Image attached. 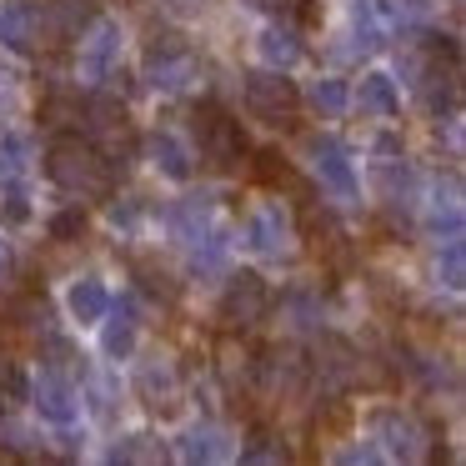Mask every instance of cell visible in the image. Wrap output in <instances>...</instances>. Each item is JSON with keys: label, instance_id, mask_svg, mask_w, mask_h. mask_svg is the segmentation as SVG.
I'll list each match as a JSON object with an SVG mask.
<instances>
[{"label": "cell", "instance_id": "1", "mask_svg": "<svg viewBox=\"0 0 466 466\" xmlns=\"http://www.w3.org/2000/svg\"><path fill=\"white\" fill-rule=\"evenodd\" d=\"M46 176L71 196H106L111 191V166H106L101 151H96L91 141H81V136L51 141V151H46Z\"/></svg>", "mask_w": 466, "mask_h": 466}, {"label": "cell", "instance_id": "2", "mask_svg": "<svg viewBox=\"0 0 466 466\" xmlns=\"http://www.w3.org/2000/svg\"><path fill=\"white\" fill-rule=\"evenodd\" d=\"M246 106H251V116H261L266 126L291 131L296 106H301V91H296V81H286L281 71H251L246 76Z\"/></svg>", "mask_w": 466, "mask_h": 466}, {"label": "cell", "instance_id": "3", "mask_svg": "<svg viewBox=\"0 0 466 466\" xmlns=\"http://www.w3.org/2000/svg\"><path fill=\"white\" fill-rule=\"evenodd\" d=\"M266 311H271V286L256 271H241V276L226 281V296H221V326L226 331H246V326H256Z\"/></svg>", "mask_w": 466, "mask_h": 466}, {"label": "cell", "instance_id": "4", "mask_svg": "<svg viewBox=\"0 0 466 466\" xmlns=\"http://www.w3.org/2000/svg\"><path fill=\"white\" fill-rule=\"evenodd\" d=\"M196 131H201V156L216 166V171H236V166L246 161V151H251V146H246L241 121H231V116H221V111L201 116Z\"/></svg>", "mask_w": 466, "mask_h": 466}, {"label": "cell", "instance_id": "5", "mask_svg": "<svg viewBox=\"0 0 466 466\" xmlns=\"http://www.w3.org/2000/svg\"><path fill=\"white\" fill-rule=\"evenodd\" d=\"M371 436L381 441V456H396V461H416L426 451V436L416 426V416L406 411H376L371 416Z\"/></svg>", "mask_w": 466, "mask_h": 466}, {"label": "cell", "instance_id": "6", "mask_svg": "<svg viewBox=\"0 0 466 466\" xmlns=\"http://www.w3.org/2000/svg\"><path fill=\"white\" fill-rule=\"evenodd\" d=\"M116 66H121V25L96 21L81 41V76L86 81H106V76H116Z\"/></svg>", "mask_w": 466, "mask_h": 466}, {"label": "cell", "instance_id": "7", "mask_svg": "<svg viewBox=\"0 0 466 466\" xmlns=\"http://www.w3.org/2000/svg\"><path fill=\"white\" fill-rule=\"evenodd\" d=\"M31 406L41 411V421H56V426H71L76 416H81L76 386H71V376H61V371H41V381H31Z\"/></svg>", "mask_w": 466, "mask_h": 466}, {"label": "cell", "instance_id": "8", "mask_svg": "<svg viewBox=\"0 0 466 466\" xmlns=\"http://www.w3.org/2000/svg\"><path fill=\"white\" fill-rule=\"evenodd\" d=\"M241 236L256 256H281L286 246H291V221H286V211L271 201V206H256V211L246 216Z\"/></svg>", "mask_w": 466, "mask_h": 466}, {"label": "cell", "instance_id": "9", "mask_svg": "<svg viewBox=\"0 0 466 466\" xmlns=\"http://www.w3.org/2000/svg\"><path fill=\"white\" fill-rule=\"evenodd\" d=\"M311 166L336 196H346V201L356 196V171H351V156H346L341 141H331V136H311Z\"/></svg>", "mask_w": 466, "mask_h": 466}, {"label": "cell", "instance_id": "10", "mask_svg": "<svg viewBox=\"0 0 466 466\" xmlns=\"http://www.w3.org/2000/svg\"><path fill=\"white\" fill-rule=\"evenodd\" d=\"M35 5L31 0H0V51H15V56H31L35 51Z\"/></svg>", "mask_w": 466, "mask_h": 466}, {"label": "cell", "instance_id": "11", "mask_svg": "<svg viewBox=\"0 0 466 466\" xmlns=\"http://www.w3.org/2000/svg\"><path fill=\"white\" fill-rule=\"evenodd\" d=\"M256 376H261V386L266 391H301V381H306V361L291 351V346H271V351L256 361Z\"/></svg>", "mask_w": 466, "mask_h": 466}, {"label": "cell", "instance_id": "12", "mask_svg": "<svg viewBox=\"0 0 466 466\" xmlns=\"http://www.w3.org/2000/svg\"><path fill=\"white\" fill-rule=\"evenodd\" d=\"M66 311H71V321H81V326L106 321V311H111V291H106L101 276H81V281H71V291H66Z\"/></svg>", "mask_w": 466, "mask_h": 466}, {"label": "cell", "instance_id": "13", "mask_svg": "<svg viewBox=\"0 0 466 466\" xmlns=\"http://www.w3.org/2000/svg\"><path fill=\"white\" fill-rule=\"evenodd\" d=\"M256 56H261L271 71H286V66L301 61V35L291 31V21H271L261 35H256Z\"/></svg>", "mask_w": 466, "mask_h": 466}, {"label": "cell", "instance_id": "14", "mask_svg": "<svg viewBox=\"0 0 466 466\" xmlns=\"http://www.w3.org/2000/svg\"><path fill=\"white\" fill-rule=\"evenodd\" d=\"M146 156H151V166L166 181H191V151H186L171 131H156L151 141H146Z\"/></svg>", "mask_w": 466, "mask_h": 466}, {"label": "cell", "instance_id": "15", "mask_svg": "<svg viewBox=\"0 0 466 466\" xmlns=\"http://www.w3.org/2000/svg\"><path fill=\"white\" fill-rule=\"evenodd\" d=\"M176 456L181 461H226L231 456V436L221 426H191L181 436V446H176Z\"/></svg>", "mask_w": 466, "mask_h": 466}, {"label": "cell", "instance_id": "16", "mask_svg": "<svg viewBox=\"0 0 466 466\" xmlns=\"http://www.w3.org/2000/svg\"><path fill=\"white\" fill-rule=\"evenodd\" d=\"M356 106H361L366 116H396L401 111V91H396V81L386 71H366L361 76V91H356Z\"/></svg>", "mask_w": 466, "mask_h": 466}, {"label": "cell", "instance_id": "17", "mask_svg": "<svg viewBox=\"0 0 466 466\" xmlns=\"http://www.w3.org/2000/svg\"><path fill=\"white\" fill-rule=\"evenodd\" d=\"M136 391L146 396V406H166V411H171V396H176V366L166 361V356H151V361L141 366V376H136Z\"/></svg>", "mask_w": 466, "mask_h": 466}, {"label": "cell", "instance_id": "18", "mask_svg": "<svg viewBox=\"0 0 466 466\" xmlns=\"http://www.w3.org/2000/svg\"><path fill=\"white\" fill-rule=\"evenodd\" d=\"M136 296H126V301H116V316H111V326H106V356L111 361H126V356L136 351Z\"/></svg>", "mask_w": 466, "mask_h": 466}, {"label": "cell", "instance_id": "19", "mask_svg": "<svg viewBox=\"0 0 466 466\" xmlns=\"http://www.w3.org/2000/svg\"><path fill=\"white\" fill-rule=\"evenodd\" d=\"M316 371L326 376L331 386H341V381H351L361 366H356V351L346 341H336V336H326L321 341V351H316Z\"/></svg>", "mask_w": 466, "mask_h": 466}, {"label": "cell", "instance_id": "20", "mask_svg": "<svg viewBox=\"0 0 466 466\" xmlns=\"http://www.w3.org/2000/svg\"><path fill=\"white\" fill-rule=\"evenodd\" d=\"M196 81V61L191 56H166V61H151V86L156 91H166V96H176V91H186V86Z\"/></svg>", "mask_w": 466, "mask_h": 466}, {"label": "cell", "instance_id": "21", "mask_svg": "<svg viewBox=\"0 0 466 466\" xmlns=\"http://www.w3.org/2000/svg\"><path fill=\"white\" fill-rule=\"evenodd\" d=\"M25 221H31V191L21 181H5L0 186V226L5 231H21Z\"/></svg>", "mask_w": 466, "mask_h": 466}, {"label": "cell", "instance_id": "22", "mask_svg": "<svg viewBox=\"0 0 466 466\" xmlns=\"http://www.w3.org/2000/svg\"><path fill=\"white\" fill-rule=\"evenodd\" d=\"M106 461H166V446L156 436H126L106 451Z\"/></svg>", "mask_w": 466, "mask_h": 466}, {"label": "cell", "instance_id": "23", "mask_svg": "<svg viewBox=\"0 0 466 466\" xmlns=\"http://www.w3.org/2000/svg\"><path fill=\"white\" fill-rule=\"evenodd\" d=\"M11 321L21 326V331H41L46 336L51 331V306H46V296H35V291L21 296V301L11 306Z\"/></svg>", "mask_w": 466, "mask_h": 466}, {"label": "cell", "instance_id": "24", "mask_svg": "<svg viewBox=\"0 0 466 466\" xmlns=\"http://www.w3.org/2000/svg\"><path fill=\"white\" fill-rule=\"evenodd\" d=\"M436 276H441L446 291H461V286H466V246H461V236L446 241V251L436 256Z\"/></svg>", "mask_w": 466, "mask_h": 466}, {"label": "cell", "instance_id": "25", "mask_svg": "<svg viewBox=\"0 0 466 466\" xmlns=\"http://www.w3.org/2000/svg\"><path fill=\"white\" fill-rule=\"evenodd\" d=\"M311 106L321 116H341L346 106H351V91H346V81H336V76H321V81L311 86Z\"/></svg>", "mask_w": 466, "mask_h": 466}, {"label": "cell", "instance_id": "26", "mask_svg": "<svg viewBox=\"0 0 466 466\" xmlns=\"http://www.w3.org/2000/svg\"><path fill=\"white\" fill-rule=\"evenodd\" d=\"M241 461H286V446L276 441V431L256 426V431L246 436V446H241Z\"/></svg>", "mask_w": 466, "mask_h": 466}, {"label": "cell", "instance_id": "27", "mask_svg": "<svg viewBox=\"0 0 466 466\" xmlns=\"http://www.w3.org/2000/svg\"><path fill=\"white\" fill-rule=\"evenodd\" d=\"M0 401H31V376L21 371V361H0Z\"/></svg>", "mask_w": 466, "mask_h": 466}, {"label": "cell", "instance_id": "28", "mask_svg": "<svg viewBox=\"0 0 466 466\" xmlns=\"http://www.w3.org/2000/svg\"><path fill=\"white\" fill-rule=\"evenodd\" d=\"M86 226H91V221H86L81 206H66V211L51 216V241H61V246H66V241H81Z\"/></svg>", "mask_w": 466, "mask_h": 466}, {"label": "cell", "instance_id": "29", "mask_svg": "<svg viewBox=\"0 0 466 466\" xmlns=\"http://www.w3.org/2000/svg\"><path fill=\"white\" fill-rule=\"evenodd\" d=\"M256 176H261L266 186H286V191H296V171H291V166H286L276 151H261V156H256Z\"/></svg>", "mask_w": 466, "mask_h": 466}, {"label": "cell", "instance_id": "30", "mask_svg": "<svg viewBox=\"0 0 466 466\" xmlns=\"http://www.w3.org/2000/svg\"><path fill=\"white\" fill-rule=\"evenodd\" d=\"M41 116L51 126H71V121H81V101H66V96H51V101L41 106Z\"/></svg>", "mask_w": 466, "mask_h": 466}, {"label": "cell", "instance_id": "31", "mask_svg": "<svg viewBox=\"0 0 466 466\" xmlns=\"http://www.w3.org/2000/svg\"><path fill=\"white\" fill-rule=\"evenodd\" d=\"M266 11L276 15V21H311V0H261Z\"/></svg>", "mask_w": 466, "mask_h": 466}, {"label": "cell", "instance_id": "32", "mask_svg": "<svg viewBox=\"0 0 466 466\" xmlns=\"http://www.w3.org/2000/svg\"><path fill=\"white\" fill-rule=\"evenodd\" d=\"M141 291L151 296H166V301H176V281L166 271H156V266H141Z\"/></svg>", "mask_w": 466, "mask_h": 466}, {"label": "cell", "instance_id": "33", "mask_svg": "<svg viewBox=\"0 0 466 466\" xmlns=\"http://www.w3.org/2000/svg\"><path fill=\"white\" fill-rule=\"evenodd\" d=\"M186 46H181V35H171V31H156L151 35V46H146V61H166V56H181Z\"/></svg>", "mask_w": 466, "mask_h": 466}, {"label": "cell", "instance_id": "34", "mask_svg": "<svg viewBox=\"0 0 466 466\" xmlns=\"http://www.w3.org/2000/svg\"><path fill=\"white\" fill-rule=\"evenodd\" d=\"M0 151H5V166H25V156H31V141L25 136H0Z\"/></svg>", "mask_w": 466, "mask_h": 466}, {"label": "cell", "instance_id": "35", "mask_svg": "<svg viewBox=\"0 0 466 466\" xmlns=\"http://www.w3.org/2000/svg\"><path fill=\"white\" fill-rule=\"evenodd\" d=\"M336 461H346V466L366 461L371 466V461H386V456H381V446H346V451H336Z\"/></svg>", "mask_w": 466, "mask_h": 466}, {"label": "cell", "instance_id": "36", "mask_svg": "<svg viewBox=\"0 0 466 466\" xmlns=\"http://www.w3.org/2000/svg\"><path fill=\"white\" fill-rule=\"evenodd\" d=\"M436 0H401V15H431Z\"/></svg>", "mask_w": 466, "mask_h": 466}, {"label": "cell", "instance_id": "37", "mask_svg": "<svg viewBox=\"0 0 466 466\" xmlns=\"http://www.w3.org/2000/svg\"><path fill=\"white\" fill-rule=\"evenodd\" d=\"M111 221L116 226H131L136 221V206H111Z\"/></svg>", "mask_w": 466, "mask_h": 466}, {"label": "cell", "instance_id": "38", "mask_svg": "<svg viewBox=\"0 0 466 466\" xmlns=\"http://www.w3.org/2000/svg\"><path fill=\"white\" fill-rule=\"evenodd\" d=\"M376 151H381V156H401V141H396V136H381V141H376Z\"/></svg>", "mask_w": 466, "mask_h": 466}, {"label": "cell", "instance_id": "39", "mask_svg": "<svg viewBox=\"0 0 466 466\" xmlns=\"http://www.w3.org/2000/svg\"><path fill=\"white\" fill-rule=\"evenodd\" d=\"M11 276V251H5V241H0V281Z\"/></svg>", "mask_w": 466, "mask_h": 466}]
</instances>
